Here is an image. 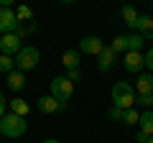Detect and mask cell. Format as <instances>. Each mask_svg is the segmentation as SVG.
<instances>
[{
	"instance_id": "cell-12",
	"label": "cell",
	"mask_w": 153,
	"mask_h": 143,
	"mask_svg": "<svg viewBox=\"0 0 153 143\" xmlns=\"http://www.w3.org/2000/svg\"><path fill=\"white\" fill-rule=\"evenodd\" d=\"M8 87H10L13 92H21V89L26 87V74L18 72V69H13L10 74H8Z\"/></svg>"
},
{
	"instance_id": "cell-21",
	"label": "cell",
	"mask_w": 153,
	"mask_h": 143,
	"mask_svg": "<svg viewBox=\"0 0 153 143\" xmlns=\"http://www.w3.org/2000/svg\"><path fill=\"white\" fill-rule=\"evenodd\" d=\"M16 18H18V21H33V10H31V8H28V5H18L16 8Z\"/></svg>"
},
{
	"instance_id": "cell-15",
	"label": "cell",
	"mask_w": 153,
	"mask_h": 143,
	"mask_svg": "<svg viewBox=\"0 0 153 143\" xmlns=\"http://www.w3.org/2000/svg\"><path fill=\"white\" fill-rule=\"evenodd\" d=\"M61 64L66 69H79V51L76 49H66L64 56H61Z\"/></svg>"
},
{
	"instance_id": "cell-4",
	"label": "cell",
	"mask_w": 153,
	"mask_h": 143,
	"mask_svg": "<svg viewBox=\"0 0 153 143\" xmlns=\"http://www.w3.org/2000/svg\"><path fill=\"white\" fill-rule=\"evenodd\" d=\"M71 95H74V84L66 79V74L64 77H54L51 79V97H56L61 105H66L71 100Z\"/></svg>"
},
{
	"instance_id": "cell-11",
	"label": "cell",
	"mask_w": 153,
	"mask_h": 143,
	"mask_svg": "<svg viewBox=\"0 0 153 143\" xmlns=\"http://www.w3.org/2000/svg\"><path fill=\"white\" fill-rule=\"evenodd\" d=\"M123 64H125V69L133 72V74H140V69L146 66V64H143V54H135V51H128Z\"/></svg>"
},
{
	"instance_id": "cell-10",
	"label": "cell",
	"mask_w": 153,
	"mask_h": 143,
	"mask_svg": "<svg viewBox=\"0 0 153 143\" xmlns=\"http://www.w3.org/2000/svg\"><path fill=\"white\" fill-rule=\"evenodd\" d=\"M115 59H117V54H115L110 46H105L102 54L97 56V69L100 72H110V69H112V64H115Z\"/></svg>"
},
{
	"instance_id": "cell-14",
	"label": "cell",
	"mask_w": 153,
	"mask_h": 143,
	"mask_svg": "<svg viewBox=\"0 0 153 143\" xmlns=\"http://www.w3.org/2000/svg\"><path fill=\"white\" fill-rule=\"evenodd\" d=\"M138 95H153V74H138Z\"/></svg>"
},
{
	"instance_id": "cell-23",
	"label": "cell",
	"mask_w": 153,
	"mask_h": 143,
	"mask_svg": "<svg viewBox=\"0 0 153 143\" xmlns=\"http://www.w3.org/2000/svg\"><path fill=\"white\" fill-rule=\"evenodd\" d=\"M135 102L143 105V107H151L153 105V95H135Z\"/></svg>"
},
{
	"instance_id": "cell-28",
	"label": "cell",
	"mask_w": 153,
	"mask_h": 143,
	"mask_svg": "<svg viewBox=\"0 0 153 143\" xmlns=\"http://www.w3.org/2000/svg\"><path fill=\"white\" fill-rule=\"evenodd\" d=\"M138 143H148V136H146V133H140V130H138Z\"/></svg>"
},
{
	"instance_id": "cell-17",
	"label": "cell",
	"mask_w": 153,
	"mask_h": 143,
	"mask_svg": "<svg viewBox=\"0 0 153 143\" xmlns=\"http://www.w3.org/2000/svg\"><path fill=\"white\" fill-rule=\"evenodd\" d=\"M120 13H123V21H125V26L135 31V26H138V10H135L133 5H123Z\"/></svg>"
},
{
	"instance_id": "cell-30",
	"label": "cell",
	"mask_w": 153,
	"mask_h": 143,
	"mask_svg": "<svg viewBox=\"0 0 153 143\" xmlns=\"http://www.w3.org/2000/svg\"><path fill=\"white\" fill-rule=\"evenodd\" d=\"M148 143H153V136H151V138H148Z\"/></svg>"
},
{
	"instance_id": "cell-5",
	"label": "cell",
	"mask_w": 153,
	"mask_h": 143,
	"mask_svg": "<svg viewBox=\"0 0 153 143\" xmlns=\"http://www.w3.org/2000/svg\"><path fill=\"white\" fill-rule=\"evenodd\" d=\"M21 21L16 18V10L13 8H0V33L8 36V33H16Z\"/></svg>"
},
{
	"instance_id": "cell-26",
	"label": "cell",
	"mask_w": 153,
	"mask_h": 143,
	"mask_svg": "<svg viewBox=\"0 0 153 143\" xmlns=\"http://www.w3.org/2000/svg\"><path fill=\"white\" fill-rule=\"evenodd\" d=\"M110 118H112V120H123V110L112 105V107H110Z\"/></svg>"
},
{
	"instance_id": "cell-1",
	"label": "cell",
	"mask_w": 153,
	"mask_h": 143,
	"mask_svg": "<svg viewBox=\"0 0 153 143\" xmlns=\"http://www.w3.org/2000/svg\"><path fill=\"white\" fill-rule=\"evenodd\" d=\"M26 130H28V123L21 115L5 112L3 120H0V136H5V138H21V136H26Z\"/></svg>"
},
{
	"instance_id": "cell-16",
	"label": "cell",
	"mask_w": 153,
	"mask_h": 143,
	"mask_svg": "<svg viewBox=\"0 0 153 143\" xmlns=\"http://www.w3.org/2000/svg\"><path fill=\"white\" fill-rule=\"evenodd\" d=\"M8 105H10V112H13V115L28 118V112H31V105H28L26 100H21V97H16L13 102H8Z\"/></svg>"
},
{
	"instance_id": "cell-6",
	"label": "cell",
	"mask_w": 153,
	"mask_h": 143,
	"mask_svg": "<svg viewBox=\"0 0 153 143\" xmlns=\"http://www.w3.org/2000/svg\"><path fill=\"white\" fill-rule=\"evenodd\" d=\"M23 49L21 39H18L16 33H8V36H0V54H5V56H13L16 59V54Z\"/></svg>"
},
{
	"instance_id": "cell-8",
	"label": "cell",
	"mask_w": 153,
	"mask_h": 143,
	"mask_svg": "<svg viewBox=\"0 0 153 143\" xmlns=\"http://www.w3.org/2000/svg\"><path fill=\"white\" fill-rule=\"evenodd\" d=\"M61 107H64V105H61L56 97H51V95H44V97H38V100H36V110H38V112H44V115H51V112L61 110Z\"/></svg>"
},
{
	"instance_id": "cell-20",
	"label": "cell",
	"mask_w": 153,
	"mask_h": 143,
	"mask_svg": "<svg viewBox=\"0 0 153 143\" xmlns=\"http://www.w3.org/2000/svg\"><path fill=\"white\" fill-rule=\"evenodd\" d=\"M138 120H140V115H138L135 107H130V110H123V123H125V125H135Z\"/></svg>"
},
{
	"instance_id": "cell-13",
	"label": "cell",
	"mask_w": 153,
	"mask_h": 143,
	"mask_svg": "<svg viewBox=\"0 0 153 143\" xmlns=\"http://www.w3.org/2000/svg\"><path fill=\"white\" fill-rule=\"evenodd\" d=\"M143 36L140 33H130V36H125V54L128 51H135V54H140V49H143Z\"/></svg>"
},
{
	"instance_id": "cell-22",
	"label": "cell",
	"mask_w": 153,
	"mask_h": 143,
	"mask_svg": "<svg viewBox=\"0 0 153 143\" xmlns=\"http://www.w3.org/2000/svg\"><path fill=\"white\" fill-rule=\"evenodd\" d=\"M110 49H112L115 54L125 51V36H115V39H112V44H110Z\"/></svg>"
},
{
	"instance_id": "cell-29",
	"label": "cell",
	"mask_w": 153,
	"mask_h": 143,
	"mask_svg": "<svg viewBox=\"0 0 153 143\" xmlns=\"http://www.w3.org/2000/svg\"><path fill=\"white\" fill-rule=\"evenodd\" d=\"M44 143H59V141H56V138H46Z\"/></svg>"
},
{
	"instance_id": "cell-19",
	"label": "cell",
	"mask_w": 153,
	"mask_h": 143,
	"mask_svg": "<svg viewBox=\"0 0 153 143\" xmlns=\"http://www.w3.org/2000/svg\"><path fill=\"white\" fill-rule=\"evenodd\" d=\"M13 69H16V59H13V56L0 54V72H3V74H10Z\"/></svg>"
},
{
	"instance_id": "cell-2",
	"label": "cell",
	"mask_w": 153,
	"mask_h": 143,
	"mask_svg": "<svg viewBox=\"0 0 153 143\" xmlns=\"http://www.w3.org/2000/svg\"><path fill=\"white\" fill-rule=\"evenodd\" d=\"M112 102L120 110H130L135 105V87L130 82H115L112 84Z\"/></svg>"
},
{
	"instance_id": "cell-3",
	"label": "cell",
	"mask_w": 153,
	"mask_h": 143,
	"mask_svg": "<svg viewBox=\"0 0 153 143\" xmlns=\"http://www.w3.org/2000/svg\"><path fill=\"white\" fill-rule=\"evenodd\" d=\"M38 61H41V54H38L36 46H23V49L16 54V69L26 74L28 69H36Z\"/></svg>"
},
{
	"instance_id": "cell-7",
	"label": "cell",
	"mask_w": 153,
	"mask_h": 143,
	"mask_svg": "<svg viewBox=\"0 0 153 143\" xmlns=\"http://www.w3.org/2000/svg\"><path fill=\"white\" fill-rule=\"evenodd\" d=\"M102 49H105V44H102L100 36H84V39L79 41V51H82V54L100 56V54H102Z\"/></svg>"
},
{
	"instance_id": "cell-27",
	"label": "cell",
	"mask_w": 153,
	"mask_h": 143,
	"mask_svg": "<svg viewBox=\"0 0 153 143\" xmlns=\"http://www.w3.org/2000/svg\"><path fill=\"white\" fill-rule=\"evenodd\" d=\"M5 110H8V102H5V97H3V92H0V120L5 115Z\"/></svg>"
},
{
	"instance_id": "cell-24",
	"label": "cell",
	"mask_w": 153,
	"mask_h": 143,
	"mask_svg": "<svg viewBox=\"0 0 153 143\" xmlns=\"http://www.w3.org/2000/svg\"><path fill=\"white\" fill-rule=\"evenodd\" d=\"M66 79H69L71 84L82 82V72H79V69H69V72H66Z\"/></svg>"
},
{
	"instance_id": "cell-25",
	"label": "cell",
	"mask_w": 153,
	"mask_h": 143,
	"mask_svg": "<svg viewBox=\"0 0 153 143\" xmlns=\"http://www.w3.org/2000/svg\"><path fill=\"white\" fill-rule=\"evenodd\" d=\"M143 64H146V66H148V69H151V72H153V49H148V51H146V54H143Z\"/></svg>"
},
{
	"instance_id": "cell-18",
	"label": "cell",
	"mask_w": 153,
	"mask_h": 143,
	"mask_svg": "<svg viewBox=\"0 0 153 143\" xmlns=\"http://www.w3.org/2000/svg\"><path fill=\"white\" fill-rule=\"evenodd\" d=\"M138 125H140V133H146V136L151 138V136H153V112H151V110L140 112V120H138Z\"/></svg>"
},
{
	"instance_id": "cell-9",
	"label": "cell",
	"mask_w": 153,
	"mask_h": 143,
	"mask_svg": "<svg viewBox=\"0 0 153 143\" xmlns=\"http://www.w3.org/2000/svg\"><path fill=\"white\" fill-rule=\"evenodd\" d=\"M135 33H140L143 41H153V18L151 16H138Z\"/></svg>"
}]
</instances>
